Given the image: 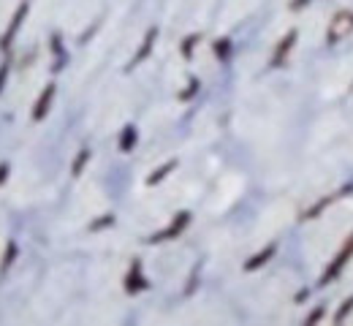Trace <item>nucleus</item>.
Here are the masks:
<instances>
[{"mask_svg":"<svg viewBox=\"0 0 353 326\" xmlns=\"http://www.w3.org/2000/svg\"><path fill=\"white\" fill-rule=\"evenodd\" d=\"M52 101H54V85H46L44 93L39 95V101H36V106H33V120H44L49 106H52Z\"/></svg>","mask_w":353,"mask_h":326,"instance_id":"1","label":"nucleus"},{"mask_svg":"<svg viewBox=\"0 0 353 326\" xmlns=\"http://www.w3.org/2000/svg\"><path fill=\"white\" fill-rule=\"evenodd\" d=\"M25 11H28V3H22V6L17 8V14H14V19H11V30H8L6 36H3V47H6V44H8L11 39H14V33H17L19 28H22V19H25Z\"/></svg>","mask_w":353,"mask_h":326,"instance_id":"2","label":"nucleus"},{"mask_svg":"<svg viewBox=\"0 0 353 326\" xmlns=\"http://www.w3.org/2000/svg\"><path fill=\"white\" fill-rule=\"evenodd\" d=\"M185 223H188V212H182V215H176V221L166 229V232H161L155 236V242H161V239H169V236H176V234L185 229Z\"/></svg>","mask_w":353,"mask_h":326,"instance_id":"3","label":"nucleus"},{"mask_svg":"<svg viewBox=\"0 0 353 326\" xmlns=\"http://www.w3.org/2000/svg\"><path fill=\"white\" fill-rule=\"evenodd\" d=\"M14 256H17V245H14V242H8V247H6V253H3V267H0L3 272H6V269H8L11 264H14Z\"/></svg>","mask_w":353,"mask_h":326,"instance_id":"4","label":"nucleus"},{"mask_svg":"<svg viewBox=\"0 0 353 326\" xmlns=\"http://www.w3.org/2000/svg\"><path fill=\"white\" fill-rule=\"evenodd\" d=\"M291 44H294V33H288V36L283 39V47H280V52L274 54V63H280V60H283V54H285V52L291 49Z\"/></svg>","mask_w":353,"mask_h":326,"instance_id":"5","label":"nucleus"},{"mask_svg":"<svg viewBox=\"0 0 353 326\" xmlns=\"http://www.w3.org/2000/svg\"><path fill=\"white\" fill-rule=\"evenodd\" d=\"M133 139H136V134H133V128H125V136H123V144H120V147H123V150L128 152V150H131V147H133Z\"/></svg>","mask_w":353,"mask_h":326,"instance_id":"6","label":"nucleus"},{"mask_svg":"<svg viewBox=\"0 0 353 326\" xmlns=\"http://www.w3.org/2000/svg\"><path fill=\"white\" fill-rule=\"evenodd\" d=\"M85 161H88V150H82V152H79V158H77V163H74V174H79V172H82Z\"/></svg>","mask_w":353,"mask_h":326,"instance_id":"7","label":"nucleus"},{"mask_svg":"<svg viewBox=\"0 0 353 326\" xmlns=\"http://www.w3.org/2000/svg\"><path fill=\"white\" fill-rule=\"evenodd\" d=\"M8 180V163H0V185Z\"/></svg>","mask_w":353,"mask_h":326,"instance_id":"8","label":"nucleus"},{"mask_svg":"<svg viewBox=\"0 0 353 326\" xmlns=\"http://www.w3.org/2000/svg\"><path fill=\"white\" fill-rule=\"evenodd\" d=\"M6 74H8V65L0 68V90H3V85H6Z\"/></svg>","mask_w":353,"mask_h":326,"instance_id":"9","label":"nucleus"}]
</instances>
